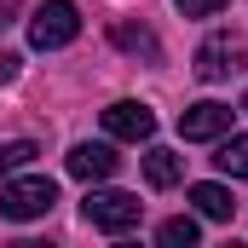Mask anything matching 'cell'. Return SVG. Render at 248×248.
<instances>
[{
	"mask_svg": "<svg viewBox=\"0 0 248 248\" xmlns=\"http://www.w3.org/2000/svg\"><path fill=\"white\" fill-rule=\"evenodd\" d=\"M243 58H248L243 35H208L202 52H196V75H202V81H225V75L243 69Z\"/></svg>",
	"mask_w": 248,
	"mask_h": 248,
	"instance_id": "277c9868",
	"label": "cell"
},
{
	"mask_svg": "<svg viewBox=\"0 0 248 248\" xmlns=\"http://www.w3.org/2000/svg\"><path fill=\"white\" fill-rule=\"evenodd\" d=\"M116 46H122V52H144L150 63L162 58V46H156V35H150L144 23H116Z\"/></svg>",
	"mask_w": 248,
	"mask_h": 248,
	"instance_id": "30bf717a",
	"label": "cell"
},
{
	"mask_svg": "<svg viewBox=\"0 0 248 248\" xmlns=\"http://www.w3.org/2000/svg\"><path fill=\"white\" fill-rule=\"evenodd\" d=\"M35 162V144L29 139H17V144H0V173H12V168H29Z\"/></svg>",
	"mask_w": 248,
	"mask_h": 248,
	"instance_id": "4fadbf2b",
	"label": "cell"
},
{
	"mask_svg": "<svg viewBox=\"0 0 248 248\" xmlns=\"http://www.w3.org/2000/svg\"><path fill=\"white\" fill-rule=\"evenodd\" d=\"M52 202H58V185H52L46 173L6 179V185H0V214H6V219H41V214H52Z\"/></svg>",
	"mask_w": 248,
	"mask_h": 248,
	"instance_id": "3957f363",
	"label": "cell"
},
{
	"mask_svg": "<svg viewBox=\"0 0 248 248\" xmlns=\"http://www.w3.org/2000/svg\"><path fill=\"white\" fill-rule=\"evenodd\" d=\"M231 104H214V98H202V104H190L185 116H179V133L185 139H225L231 133Z\"/></svg>",
	"mask_w": 248,
	"mask_h": 248,
	"instance_id": "8992f818",
	"label": "cell"
},
{
	"mask_svg": "<svg viewBox=\"0 0 248 248\" xmlns=\"http://www.w3.org/2000/svg\"><path fill=\"white\" fill-rule=\"evenodd\" d=\"M243 116H248V98H243Z\"/></svg>",
	"mask_w": 248,
	"mask_h": 248,
	"instance_id": "2e32d148",
	"label": "cell"
},
{
	"mask_svg": "<svg viewBox=\"0 0 248 248\" xmlns=\"http://www.w3.org/2000/svg\"><path fill=\"white\" fill-rule=\"evenodd\" d=\"M190 202H196L202 219H219V225H231V214H237V202H231L225 185H190Z\"/></svg>",
	"mask_w": 248,
	"mask_h": 248,
	"instance_id": "9c48e42d",
	"label": "cell"
},
{
	"mask_svg": "<svg viewBox=\"0 0 248 248\" xmlns=\"http://www.w3.org/2000/svg\"><path fill=\"white\" fill-rule=\"evenodd\" d=\"M179 173H185V156H179V150H168V144H150V150H144V179L156 190L179 185Z\"/></svg>",
	"mask_w": 248,
	"mask_h": 248,
	"instance_id": "ba28073f",
	"label": "cell"
},
{
	"mask_svg": "<svg viewBox=\"0 0 248 248\" xmlns=\"http://www.w3.org/2000/svg\"><path fill=\"white\" fill-rule=\"evenodd\" d=\"M81 214H87V225H98V231L122 237V231H133V225L144 219V202H139L133 190H87Z\"/></svg>",
	"mask_w": 248,
	"mask_h": 248,
	"instance_id": "6da1fadb",
	"label": "cell"
},
{
	"mask_svg": "<svg viewBox=\"0 0 248 248\" xmlns=\"http://www.w3.org/2000/svg\"><path fill=\"white\" fill-rule=\"evenodd\" d=\"M196 237H202V231H196V219H190V214H179V219H168V225L156 231V243H162V248H190Z\"/></svg>",
	"mask_w": 248,
	"mask_h": 248,
	"instance_id": "7c38bea8",
	"label": "cell"
},
{
	"mask_svg": "<svg viewBox=\"0 0 248 248\" xmlns=\"http://www.w3.org/2000/svg\"><path fill=\"white\" fill-rule=\"evenodd\" d=\"M17 63H23L17 52H0V81H17Z\"/></svg>",
	"mask_w": 248,
	"mask_h": 248,
	"instance_id": "9a60e30c",
	"label": "cell"
},
{
	"mask_svg": "<svg viewBox=\"0 0 248 248\" xmlns=\"http://www.w3.org/2000/svg\"><path fill=\"white\" fill-rule=\"evenodd\" d=\"M81 35V12H75V0H41L35 6V17H29V41L41 46V52H58Z\"/></svg>",
	"mask_w": 248,
	"mask_h": 248,
	"instance_id": "7a4b0ae2",
	"label": "cell"
},
{
	"mask_svg": "<svg viewBox=\"0 0 248 248\" xmlns=\"http://www.w3.org/2000/svg\"><path fill=\"white\" fill-rule=\"evenodd\" d=\"M173 6H179L185 17H214V12H219L225 0H173Z\"/></svg>",
	"mask_w": 248,
	"mask_h": 248,
	"instance_id": "5bb4252c",
	"label": "cell"
},
{
	"mask_svg": "<svg viewBox=\"0 0 248 248\" xmlns=\"http://www.w3.org/2000/svg\"><path fill=\"white\" fill-rule=\"evenodd\" d=\"M116 168H122V156H116L110 144H75V150H69V173H75V179H87V185L110 179Z\"/></svg>",
	"mask_w": 248,
	"mask_h": 248,
	"instance_id": "52a82bcc",
	"label": "cell"
},
{
	"mask_svg": "<svg viewBox=\"0 0 248 248\" xmlns=\"http://www.w3.org/2000/svg\"><path fill=\"white\" fill-rule=\"evenodd\" d=\"M214 168H219V173H231V179H248V133H243V139H225V144H219Z\"/></svg>",
	"mask_w": 248,
	"mask_h": 248,
	"instance_id": "8fae6325",
	"label": "cell"
},
{
	"mask_svg": "<svg viewBox=\"0 0 248 248\" xmlns=\"http://www.w3.org/2000/svg\"><path fill=\"white\" fill-rule=\"evenodd\" d=\"M104 133H110V139H127V144H144V139L156 133V116H150L144 104L122 98V104H110V110H104Z\"/></svg>",
	"mask_w": 248,
	"mask_h": 248,
	"instance_id": "5b68a950",
	"label": "cell"
}]
</instances>
